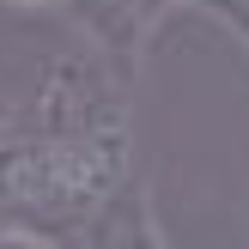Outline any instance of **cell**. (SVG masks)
<instances>
[{
    "label": "cell",
    "mask_w": 249,
    "mask_h": 249,
    "mask_svg": "<svg viewBox=\"0 0 249 249\" xmlns=\"http://www.w3.org/2000/svg\"><path fill=\"white\" fill-rule=\"evenodd\" d=\"M55 12H67L85 43L116 73L134 79V73H140V55H146V36H152V24L170 12V0H61Z\"/></svg>",
    "instance_id": "2"
},
{
    "label": "cell",
    "mask_w": 249,
    "mask_h": 249,
    "mask_svg": "<svg viewBox=\"0 0 249 249\" xmlns=\"http://www.w3.org/2000/svg\"><path fill=\"white\" fill-rule=\"evenodd\" d=\"M0 249H67L55 231L43 225H24V219H0Z\"/></svg>",
    "instance_id": "4"
},
{
    "label": "cell",
    "mask_w": 249,
    "mask_h": 249,
    "mask_svg": "<svg viewBox=\"0 0 249 249\" xmlns=\"http://www.w3.org/2000/svg\"><path fill=\"white\" fill-rule=\"evenodd\" d=\"M85 231H91V249H170V237L158 231L152 195L134 189V182H128V189H122Z\"/></svg>",
    "instance_id": "3"
},
{
    "label": "cell",
    "mask_w": 249,
    "mask_h": 249,
    "mask_svg": "<svg viewBox=\"0 0 249 249\" xmlns=\"http://www.w3.org/2000/svg\"><path fill=\"white\" fill-rule=\"evenodd\" d=\"M0 6H18V12H49V6H61V0H0Z\"/></svg>",
    "instance_id": "5"
},
{
    "label": "cell",
    "mask_w": 249,
    "mask_h": 249,
    "mask_svg": "<svg viewBox=\"0 0 249 249\" xmlns=\"http://www.w3.org/2000/svg\"><path fill=\"white\" fill-rule=\"evenodd\" d=\"M134 182V122L36 128L0 116V207L43 231H79Z\"/></svg>",
    "instance_id": "1"
}]
</instances>
